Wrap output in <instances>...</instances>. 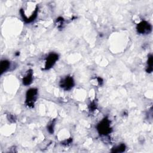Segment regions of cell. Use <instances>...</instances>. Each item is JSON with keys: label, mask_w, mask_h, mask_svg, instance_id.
Segmentation results:
<instances>
[{"label": "cell", "mask_w": 153, "mask_h": 153, "mask_svg": "<svg viewBox=\"0 0 153 153\" xmlns=\"http://www.w3.org/2000/svg\"><path fill=\"white\" fill-rule=\"evenodd\" d=\"M97 130L101 134L106 135L111 131V128L109 126V121L108 119H103L98 125Z\"/></svg>", "instance_id": "obj_1"}, {"label": "cell", "mask_w": 153, "mask_h": 153, "mask_svg": "<svg viewBox=\"0 0 153 153\" xmlns=\"http://www.w3.org/2000/svg\"><path fill=\"white\" fill-rule=\"evenodd\" d=\"M32 72H29L26 76L23 78V82L25 85H29L32 82Z\"/></svg>", "instance_id": "obj_7"}, {"label": "cell", "mask_w": 153, "mask_h": 153, "mask_svg": "<svg viewBox=\"0 0 153 153\" xmlns=\"http://www.w3.org/2000/svg\"><path fill=\"white\" fill-rule=\"evenodd\" d=\"M148 72H151L152 71V56L151 55L149 56V57H148Z\"/></svg>", "instance_id": "obj_9"}, {"label": "cell", "mask_w": 153, "mask_h": 153, "mask_svg": "<svg viewBox=\"0 0 153 153\" xmlns=\"http://www.w3.org/2000/svg\"><path fill=\"white\" fill-rule=\"evenodd\" d=\"M61 87L65 90H69L74 85V80L72 77L68 76L61 82Z\"/></svg>", "instance_id": "obj_5"}, {"label": "cell", "mask_w": 153, "mask_h": 153, "mask_svg": "<svg viewBox=\"0 0 153 153\" xmlns=\"http://www.w3.org/2000/svg\"><path fill=\"white\" fill-rule=\"evenodd\" d=\"M137 29L138 32L140 33H147L151 30V26L147 22L143 21L137 25Z\"/></svg>", "instance_id": "obj_3"}, {"label": "cell", "mask_w": 153, "mask_h": 153, "mask_svg": "<svg viewBox=\"0 0 153 153\" xmlns=\"http://www.w3.org/2000/svg\"><path fill=\"white\" fill-rule=\"evenodd\" d=\"M37 94V90L35 88H31L28 90L26 94V103L27 105L30 106H33L34 104V102L36 100Z\"/></svg>", "instance_id": "obj_2"}, {"label": "cell", "mask_w": 153, "mask_h": 153, "mask_svg": "<svg viewBox=\"0 0 153 153\" xmlns=\"http://www.w3.org/2000/svg\"><path fill=\"white\" fill-rule=\"evenodd\" d=\"M125 145L123 144H121L120 145H119L118 146H117V148H114V149L112 151V152H123L125 150Z\"/></svg>", "instance_id": "obj_8"}, {"label": "cell", "mask_w": 153, "mask_h": 153, "mask_svg": "<svg viewBox=\"0 0 153 153\" xmlns=\"http://www.w3.org/2000/svg\"><path fill=\"white\" fill-rule=\"evenodd\" d=\"M57 59H58V55L57 54H55V53L50 54L47 58L45 68L46 69H48L49 68H50L52 66L54 65V64L55 63V62Z\"/></svg>", "instance_id": "obj_4"}, {"label": "cell", "mask_w": 153, "mask_h": 153, "mask_svg": "<svg viewBox=\"0 0 153 153\" xmlns=\"http://www.w3.org/2000/svg\"><path fill=\"white\" fill-rule=\"evenodd\" d=\"M10 67V62L7 60H3L1 63V73L2 74Z\"/></svg>", "instance_id": "obj_6"}]
</instances>
